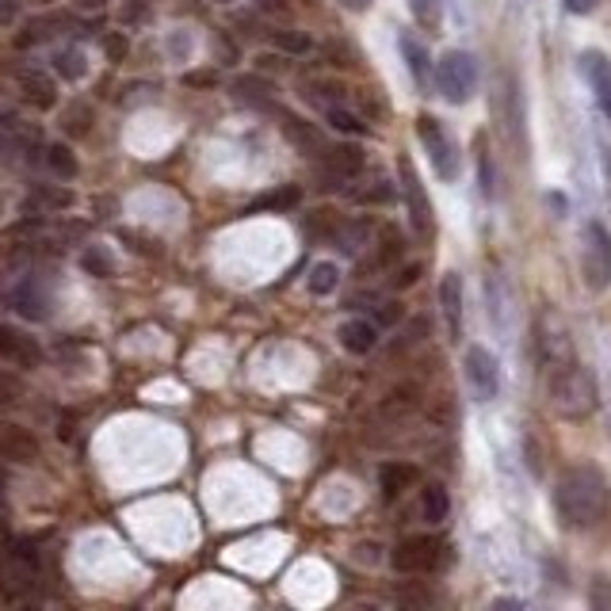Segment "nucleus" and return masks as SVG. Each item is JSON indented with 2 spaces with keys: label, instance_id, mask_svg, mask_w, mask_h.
I'll use <instances>...</instances> for the list:
<instances>
[{
  "label": "nucleus",
  "instance_id": "obj_1",
  "mask_svg": "<svg viewBox=\"0 0 611 611\" xmlns=\"http://www.w3.org/2000/svg\"><path fill=\"white\" fill-rule=\"evenodd\" d=\"M554 509L570 528H597L611 509V486L597 467H573L558 478Z\"/></svg>",
  "mask_w": 611,
  "mask_h": 611
},
{
  "label": "nucleus",
  "instance_id": "obj_2",
  "mask_svg": "<svg viewBox=\"0 0 611 611\" xmlns=\"http://www.w3.org/2000/svg\"><path fill=\"white\" fill-rule=\"evenodd\" d=\"M597 378L589 367L570 364L562 371H550V409L562 420H584L597 413Z\"/></svg>",
  "mask_w": 611,
  "mask_h": 611
},
{
  "label": "nucleus",
  "instance_id": "obj_3",
  "mask_svg": "<svg viewBox=\"0 0 611 611\" xmlns=\"http://www.w3.org/2000/svg\"><path fill=\"white\" fill-rule=\"evenodd\" d=\"M436 89L447 103H467L478 92V62L467 50H444L436 62Z\"/></svg>",
  "mask_w": 611,
  "mask_h": 611
},
{
  "label": "nucleus",
  "instance_id": "obj_4",
  "mask_svg": "<svg viewBox=\"0 0 611 611\" xmlns=\"http://www.w3.org/2000/svg\"><path fill=\"white\" fill-rule=\"evenodd\" d=\"M34 584H39V550L28 539H12L4 558H0V592L20 600L28 597Z\"/></svg>",
  "mask_w": 611,
  "mask_h": 611
},
{
  "label": "nucleus",
  "instance_id": "obj_5",
  "mask_svg": "<svg viewBox=\"0 0 611 611\" xmlns=\"http://www.w3.org/2000/svg\"><path fill=\"white\" fill-rule=\"evenodd\" d=\"M493 119L501 126L505 142L512 145L516 157H528V123H523V100L516 89V77L505 73V81L493 92Z\"/></svg>",
  "mask_w": 611,
  "mask_h": 611
},
{
  "label": "nucleus",
  "instance_id": "obj_6",
  "mask_svg": "<svg viewBox=\"0 0 611 611\" xmlns=\"http://www.w3.org/2000/svg\"><path fill=\"white\" fill-rule=\"evenodd\" d=\"M536 352H539V364L547 367V375L578 364V352H573L570 329H566L562 317H554L550 309H543L539 322H536Z\"/></svg>",
  "mask_w": 611,
  "mask_h": 611
},
{
  "label": "nucleus",
  "instance_id": "obj_7",
  "mask_svg": "<svg viewBox=\"0 0 611 611\" xmlns=\"http://www.w3.org/2000/svg\"><path fill=\"white\" fill-rule=\"evenodd\" d=\"M417 134H420V145L428 150V161H432L436 176L440 180H459V145H455V138L447 134V126L440 119L432 115H420L417 119Z\"/></svg>",
  "mask_w": 611,
  "mask_h": 611
},
{
  "label": "nucleus",
  "instance_id": "obj_8",
  "mask_svg": "<svg viewBox=\"0 0 611 611\" xmlns=\"http://www.w3.org/2000/svg\"><path fill=\"white\" fill-rule=\"evenodd\" d=\"M398 176H401V195H406V214H409V226L420 241H432L436 237V214L432 203L425 195V184H420L417 169H413L409 157H398Z\"/></svg>",
  "mask_w": 611,
  "mask_h": 611
},
{
  "label": "nucleus",
  "instance_id": "obj_9",
  "mask_svg": "<svg viewBox=\"0 0 611 611\" xmlns=\"http://www.w3.org/2000/svg\"><path fill=\"white\" fill-rule=\"evenodd\" d=\"M581 275L589 291H604L611 283V234L600 222H589V230H584Z\"/></svg>",
  "mask_w": 611,
  "mask_h": 611
},
{
  "label": "nucleus",
  "instance_id": "obj_10",
  "mask_svg": "<svg viewBox=\"0 0 611 611\" xmlns=\"http://www.w3.org/2000/svg\"><path fill=\"white\" fill-rule=\"evenodd\" d=\"M462 367H467V383H470L475 401H493L497 394H501V364H497V356L489 348L470 344Z\"/></svg>",
  "mask_w": 611,
  "mask_h": 611
},
{
  "label": "nucleus",
  "instance_id": "obj_11",
  "mask_svg": "<svg viewBox=\"0 0 611 611\" xmlns=\"http://www.w3.org/2000/svg\"><path fill=\"white\" fill-rule=\"evenodd\" d=\"M390 562L398 573H428V570H436V562H440V543H436L432 536H409L394 547Z\"/></svg>",
  "mask_w": 611,
  "mask_h": 611
},
{
  "label": "nucleus",
  "instance_id": "obj_12",
  "mask_svg": "<svg viewBox=\"0 0 611 611\" xmlns=\"http://www.w3.org/2000/svg\"><path fill=\"white\" fill-rule=\"evenodd\" d=\"M322 161H325V176H329L333 184H348V180H356L359 172H364L367 153L359 150L356 142H340V145H325Z\"/></svg>",
  "mask_w": 611,
  "mask_h": 611
},
{
  "label": "nucleus",
  "instance_id": "obj_13",
  "mask_svg": "<svg viewBox=\"0 0 611 611\" xmlns=\"http://www.w3.org/2000/svg\"><path fill=\"white\" fill-rule=\"evenodd\" d=\"M0 359H4V364H20V367H39L42 348H39V340L28 337V333L12 329V325H0Z\"/></svg>",
  "mask_w": 611,
  "mask_h": 611
},
{
  "label": "nucleus",
  "instance_id": "obj_14",
  "mask_svg": "<svg viewBox=\"0 0 611 611\" xmlns=\"http://www.w3.org/2000/svg\"><path fill=\"white\" fill-rule=\"evenodd\" d=\"M12 306L20 309L23 317H31V322H47V317H50V291H47V283H42L39 275L23 279L20 287L12 291Z\"/></svg>",
  "mask_w": 611,
  "mask_h": 611
},
{
  "label": "nucleus",
  "instance_id": "obj_15",
  "mask_svg": "<svg viewBox=\"0 0 611 611\" xmlns=\"http://www.w3.org/2000/svg\"><path fill=\"white\" fill-rule=\"evenodd\" d=\"M581 69H584V77H589L592 92H597L600 111L611 119V62H608V54H600V50H584Z\"/></svg>",
  "mask_w": 611,
  "mask_h": 611
},
{
  "label": "nucleus",
  "instance_id": "obj_16",
  "mask_svg": "<svg viewBox=\"0 0 611 611\" xmlns=\"http://www.w3.org/2000/svg\"><path fill=\"white\" fill-rule=\"evenodd\" d=\"M0 459H12V462H34L39 459V440L20 425H8L0 420Z\"/></svg>",
  "mask_w": 611,
  "mask_h": 611
},
{
  "label": "nucleus",
  "instance_id": "obj_17",
  "mask_svg": "<svg viewBox=\"0 0 611 611\" xmlns=\"http://www.w3.org/2000/svg\"><path fill=\"white\" fill-rule=\"evenodd\" d=\"M73 206V192L62 184H39L31 187V195L23 200V211L28 214H62Z\"/></svg>",
  "mask_w": 611,
  "mask_h": 611
},
{
  "label": "nucleus",
  "instance_id": "obj_18",
  "mask_svg": "<svg viewBox=\"0 0 611 611\" xmlns=\"http://www.w3.org/2000/svg\"><path fill=\"white\" fill-rule=\"evenodd\" d=\"M20 96L28 100L34 111H50L58 103V84L50 81L42 69H28V73H20Z\"/></svg>",
  "mask_w": 611,
  "mask_h": 611
},
{
  "label": "nucleus",
  "instance_id": "obj_19",
  "mask_svg": "<svg viewBox=\"0 0 611 611\" xmlns=\"http://www.w3.org/2000/svg\"><path fill=\"white\" fill-rule=\"evenodd\" d=\"M337 340L344 352H352V356H367V352L378 344V325L375 322H364V317H356V322H344L337 329Z\"/></svg>",
  "mask_w": 611,
  "mask_h": 611
},
{
  "label": "nucleus",
  "instance_id": "obj_20",
  "mask_svg": "<svg viewBox=\"0 0 611 611\" xmlns=\"http://www.w3.org/2000/svg\"><path fill=\"white\" fill-rule=\"evenodd\" d=\"M440 306L447 317V329H451V337L459 340L462 337V283L455 272H447L440 283Z\"/></svg>",
  "mask_w": 611,
  "mask_h": 611
},
{
  "label": "nucleus",
  "instance_id": "obj_21",
  "mask_svg": "<svg viewBox=\"0 0 611 611\" xmlns=\"http://www.w3.org/2000/svg\"><path fill=\"white\" fill-rule=\"evenodd\" d=\"M279 131L291 138V142L298 145V150L306 153V157H314V153H325V142L322 134L314 131V123H303L298 115H291V111H283L279 115Z\"/></svg>",
  "mask_w": 611,
  "mask_h": 611
},
{
  "label": "nucleus",
  "instance_id": "obj_22",
  "mask_svg": "<svg viewBox=\"0 0 611 611\" xmlns=\"http://www.w3.org/2000/svg\"><path fill=\"white\" fill-rule=\"evenodd\" d=\"M371 226L367 222H348L344 218V226L337 230V237H333V245L340 248L344 256H359L364 253V245H371Z\"/></svg>",
  "mask_w": 611,
  "mask_h": 611
},
{
  "label": "nucleus",
  "instance_id": "obj_23",
  "mask_svg": "<svg viewBox=\"0 0 611 611\" xmlns=\"http://www.w3.org/2000/svg\"><path fill=\"white\" fill-rule=\"evenodd\" d=\"M378 478H383V497H386V501H394L401 489L413 486V481L420 478V470L417 467H406V462H386L383 475H378Z\"/></svg>",
  "mask_w": 611,
  "mask_h": 611
},
{
  "label": "nucleus",
  "instance_id": "obj_24",
  "mask_svg": "<svg viewBox=\"0 0 611 611\" xmlns=\"http://www.w3.org/2000/svg\"><path fill=\"white\" fill-rule=\"evenodd\" d=\"M447 512H451V497H447V489L428 486L425 497H420V516H425L428 523H440V520H447Z\"/></svg>",
  "mask_w": 611,
  "mask_h": 611
},
{
  "label": "nucleus",
  "instance_id": "obj_25",
  "mask_svg": "<svg viewBox=\"0 0 611 611\" xmlns=\"http://www.w3.org/2000/svg\"><path fill=\"white\" fill-rule=\"evenodd\" d=\"M340 226H344V218L337 211H314V218L306 222V234L317 237V241H333Z\"/></svg>",
  "mask_w": 611,
  "mask_h": 611
},
{
  "label": "nucleus",
  "instance_id": "obj_26",
  "mask_svg": "<svg viewBox=\"0 0 611 611\" xmlns=\"http://www.w3.org/2000/svg\"><path fill=\"white\" fill-rule=\"evenodd\" d=\"M234 92H237V100H245V103H272V84L268 81H261V77H241V81L234 84Z\"/></svg>",
  "mask_w": 611,
  "mask_h": 611
},
{
  "label": "nucleus",
  "instance_id": "obj_27",
  "mask_svg": "<svg viewBox=\"0 0 611 611\" xmlns=\"http://www.w3.org/2000/svg\"><path fill=\"white\" fill-rule=\"evenodd\" d=\"M47 165H50L54 176H62V180L77 176V157H73V150H69V145H47Z\"/></svg>",
  "mask_w": 611,
  "mask_h": 611
},
{
  "label": "nucleus",
  "instance_id": "obj_28",
  "mask_svg": "<svg viewBox=\"0 0 611 611\" xmlns=\"http://www.w3.org/2000/svg\"><path fill=\"white\" fill-rule=\"evenodd\" d=\"M409 8H413V20H417L420 28L440 31V23H444V4H440V0H409Z\"/></svg>",
  "mask_w": 611,
  "mask_h": 611
},
{
  "label": "nucleus",
  "instance_id": "obj_29",
  "mask_svg": "<svg viewBox=\"0 0 611 611\" xmlns=\"http://www.w3.org/2000/svg\"><path fill=\"white\" fill-rule=\"evenodd\" d=\"M298 200H303V192H298V187H279V192L256 200L253 206H248V214H253V211H291V206H295Z\"/></svg>",
  "mask_w": 611,
  "mask_h": 611
},
{
  "label": "nucleus",
  "instance_id": "obj_30",
  "mask_svg": "<svg viewBox=\"0 0 611 611\" xmlns=\"http://www.w3.org/2000/svg\"><path fill=\"white\" fill-rule=\"evenodd\" d=\"M401 54H406V62H409V69H413V77H417V81H425V77H428V62H432V58H428V50L420 47L417 39H409V34H401Z\"/></svg>",
  "mask_w": 611,
  "mask_h": 611
},
{
  "label": "nucleus",
  "instance_id": "obj_31",
  "mask_svg": "<svg viewBox=\"0 0 611 611\" xmlns=\"http://www.w3.org/2000/svg\"><path fill=\"white\" fill-rule=\"evenodd\" d=\"M337 283H340L337 264H314V272H309V291H314V295H333Z\"/></svg>",
  "mask_w": 611,
  "mask_h": 611
},
{
  "label": "nucleus",
  "instance_id": "obj_32",
  "mask_svg": "<svg viewBox=\"0 0 611 611\" xmlns=\"http://www.w3.org/2000/svg\"><path fill=\"white\" fill-rule=\"evenodd\" d=\"M28 394V386H23V378L20 375H12V371H4L0 367V406H16V401Z\"/></svg>",
  "mask_w": 611,
  "mask_h": 611
},
{
  "label": "nucleus",
  "instance_id": "obj_33",
  "mask_svg": "<svg viewBox=\"0 0 611 611\" xmlns=\"http://www.w3.org/2000/svg\"><path fill=\"white\" fill-rule=\"evenodd\" d=\"M417 409V390H394L390 398L383 401V413H390V417H401V413H413Z\"/></svg>",
  "mask_w": 611,
  "mask_h": 611
},
{
  "label": "nucleus",
  "instance_id": "obj_34",
  "mask_svg": "<svg viewBox=\"0 0 611 611\" xmlns=\"http://www.w3.org/2000/svg\"><path fill=\"white\" fill-rule=\"evenodd\" d=\"M325 115H329V123L337 126V131H344V134H364L367 126L359 123L356 115H352V111H344V108H337V103H333L329 111H325Z\"/></svg>",
  "mask_w": 611,
  "mask_h": 611
},
{
  "label": "nucleus",
  "instance_id": "obj_35",
  "mask_svg": "<svg viewBox=\"0 0 611 611\" xmlns=\"http://www.w3.org/2000/svg\"><path fill=\"white\" fill-rule=\"evenodd\" d=\"M89 123H92V111L84 108V103H77V108L65 111V131L69 134H84L89 131Z\"/></svg>",
  "mask_w": 611,
  "mask_h": 611
},
{
  "label": "nucleus",
  "instance_id": "obj_36",
  "mask_svg": "<svg viewBox=\"0 0 611 611\" xmlns=\"http://www.w3.org/2000/svg\"><path fill=\"white\" fill-rule=\"evenodd\" d=\"M58 73L69 77V81H77V77L84 73V58H81V50H65V54H58Z\"/></svg>",
  "mask_w": 611,
  "mask_h": 611
},
{
  "label": "nucleus",
  "instance_id": "obj_37",
  "mask_svg": "<svg viewBox=\"0 0 611 611\" xmlns=\"http://www.w3.org/2000/svg\"><path fill=\"white\" fill-rule=\"evenodd\" d=\"M352 200L356 203H386L390 200V187L383 180H375V187H352Z\"/></svg>",
  "mask_w": 611,
  "mask_h": 611
},
{
  "label": "nucleus",
  "instance_id": "obj_38",
  "mask_svg": "<svg viewBox=\"0 0 611 611\" xmlns=\"http://www.w3.org/2000/svg\"><path fill=\"white\" fill-rule=\"evenodd\" d=\"M275 47H279V50H291V54H306V50H309V39H306V34H295V31H279V34H275Z\"/></svg>",
  "mask_w": 611,
  "mask_h": 611
},
{
  "label": "nucleus",
  "instance_id": "obj_39",
  "mask_svg": "<svg viewBox=\"0 0 611 611\" xmlns=\"http://www.w3.org/2000/svg\"><path fill=\"white\" fill-rule=\"evenodd\" d=\"M84 268L96 275H111V261L103 256V248H89V253H84Z\"/></svg>",
  "mask_w": 611,
  "mask_h": 611
},
{
  "label": "nucleus",
  "instance_id": "obj_40",
  "mask_svg": "<svg viewBox=\"0 0 611 611\" xmlns=\"http://www.w3.org/2000/svg\"><path fill=\"white\" fill-rule=\"evenodd\" d=\"M478 165H481V187H486V195H493V172H489L486 138H478Z\"/></svg>",
  "mask_w": 611,
  "mask_h": 611
},
{
  "label": "nucleus",
  "instance_id": "obj_41",
  "mask_svg": "<svg viewBox=\"0 0 611 611\" xmlns=\"http://www.w3.org/2000/svg\"><path fill=\"white\" fill-rule=\"evenodd\" d=\"M562 4L570 8L573 16H589V12H597L600 0H562Z\"/></svg>",
  "mask_w": 611,
  "mask_h": 611
},
{
  "label": "nucleus",
  "instance_id": "obj_42",
  "mask_svg": "<svg viewBox=\"0 0 611 611\" xmlns=\"http://www.w3.org/2000/svg\"><path fill=\"white\" fill-rule=\"evenodd\" d=\"M103 47H108L111 58H123L126 54V39H123V34H108V39H103Z\"/></svg>",
  "mask_w": 611,
  "mask_h": 611
},
{
  "label": "nucleus",
  "instance_id": "obj_43",
  "mask_svg": "<svg viewBox=\"0 0 611 611\" xmlns=\"http://www.w3.org/2000/svg\"><path fill=\"white\" fill-rule=\"evenodd\" d=\"M417 264H409V268H401L398 275H394V287H409V283H417Z\"/></svg>",
  "mask_w": 611,
  "mask_h": 611
},
{
  "label": "nucleus",
  "instance_id": "obj_44",
  "mask_svg": "<svg viewBox=\"0 0 611 611\" xmlns=\"http://www.w3.org/2000/svg\"><path fill=\"white\" fill-rule=\"evenodd\" d=\"M20 12V0H0V23H12Z\"/></svg>",
  "mask_w": 611,
  "mask_h": 611
},
{
  "label": "nucleus",
  "instance_id": "obj_45",
  "mask_svg": "<svg viewBox=\"0 0 611 611\" xmlns=\"http://www.w3.org/2000/svg\"><path fill=\"white\" fill-rule=\"evenodd\" d=\"M256 8H261V12H287V4H283V0H256Z\"/></svg>",
  "mask_w": 611,
  "mask_h": 611
},
{
  "label": "nucleus",
  "instance_id": "obj_46",
  "mask_svg": "<svg viewBox=\"0 0 611 611\" xmlns=\"http://www.w3.org/2000/svg\"><path fill=\"white\" fill-rule=\"evenodd\" d=\"M340 4H344V8H352V12H364V8L371 4V0H340Z\"/></svg>",
  "mask_w": 611,
  "mask_h": 611
},
{
  "label": "nucleus",
  "instance_id": "obj_47",
  "mask_svg": "<svg viewBox=\"0 0 611 611\" xmlns=\"http://www.w3.org/2000/svg\"><path fill=\"white\" fill-rule=\"evenodd\" d=\"M81 8H103V0H77Z\"/></svg>",
  "mask_w": 611,
  "mask_h": 611
},
{
  "label": "nucleus",
  "instance_id": "obj_48",
  "mask_svg": "<svg viewBox=\"0 0 611 611\" xmlns=\"http://www.w3.org/2000/svg\"><path fill=\"white\" fill-rule=\"evenodd\" d=\"M0 512H4V478H0Z\"/></svg>",
  "mask_w": 611,
  "mask_h": 611
},
{
  "label": "nucleus",
  "instance_id": "obj_49",
  "mask_svg": "<svg viewBox=\"0 0 611 611\" xmlns=\"http://www.w3.org/2000/svg\"><path fill=\"white\" fill-rule=\"evenodd\" d=\"M31 4H54V0H31Z\"/></svg>",
  "mask_w": 611,
  "mask_h": 611
},
{
  "label": "nucleus",
  "instance_id": "obj_50",
  "mask_svg": "<svg viewBox=\"0 0 611 611\" xmlns=\"http://www.w3.org/2000/svg\"><path fill=\"white\" fill-rule=\"evenodd\" d=\"M218 4H230V0H218Z\"/></svg>",
  "mask_w": 611,
  "mask_h": 611
}]
</instances>
